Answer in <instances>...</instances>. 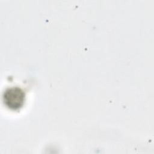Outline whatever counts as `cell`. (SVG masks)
<instances>
[{"label": "cell", "instance_id": "obj_1", "mask_svg": "<svg viewBox=\"0 0 154 154\" xmlns=\"http://www.w3.org/2000/svg\"><path fill=\"white\" fill-rule=\"evenodd\" d=\"M25 97V93L18 87L7 88L3 96L5 105L13 110H17L23 106Z\"/></svg>", "mask_w": 154, "mask_h": 154}]
</instances>
